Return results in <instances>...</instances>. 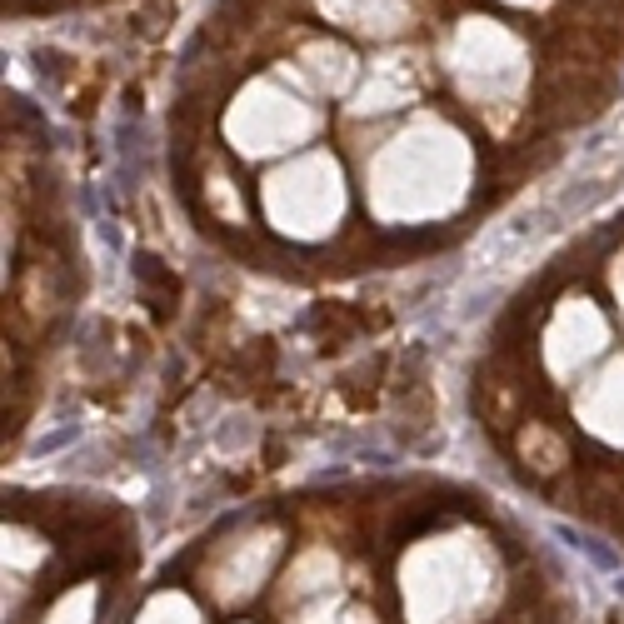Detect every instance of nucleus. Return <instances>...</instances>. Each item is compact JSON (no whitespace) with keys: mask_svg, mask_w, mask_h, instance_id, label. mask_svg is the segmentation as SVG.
<instances>
[{"mask_svg":"<svg viewBox=\"0 0 624 624\" xmlns=\"http://www.w3.org/2000/svg\"><path fill=\"white\" fill-rule=\"evenodd\" d=\"M135 280H140V300H145L155 315H170V310H175L180 280H175L170 270H160L155 255H140V260H135Z\"/></svg>","mask_w":624,"mask_h":624,"instance_id":"f257e3e1","label":"nucleus"}]
</instances>
